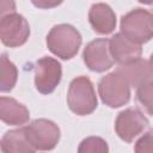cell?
I'll return each instance as SVG.
<instances>
[{"instance_id": "6", "label": "cell", "mask_w": 153, "mask_h": 153, "mask_svg": "<svg viewBox=\"0 0 153 153\" xmlns=\"http://www.w3.org/2000/svg\"><path fill=\"white\" fill-rule=\"evenodd\" d=\"M30 35V26L26 19L16 12L1 16L0 19V38L1 42L10 47L16 48L23 45Z\"/></svg>"}, {"instance_id": "15", "label": "cell", "mask_w": 153, "mask_h": 153, "mask_svg": "<svg viewBox=\"0 0 153 153\" xmlns=\"http://www.w3.org/2000/svg\"><path fill=\"white\" fill-rule=\"evenodd\" d=\"M18 72L13 62H11L4 54L0 60V90L1 92H10L17 82Z\"/></svg>"}, {"instance_id": "3", "label": "cell", "mask_w": 153, "mask_h": 153, "mask_svg": "<svg viewBox=\"0 0 153 153\" xmlns=\"http://www.w3.org/2000/svg\"><path fill=\"white\" fill-rule=\"evenodd\" d=\"M67 103L69 109L80 116L90 115L97 108V96L93 84L87 76H78L72 80L68 93Z\"/></svg>"}, {"instance_id": "19", "label": "cell", "mask_w": 153, "mask_h": 153, "mask_svg": "<svg viewBox=\"0 0 153 153\" xmlns=\"http://www.w3.org/2000/svg\"><path fill=\"white\" fill-rule=\"evenodd\" d=\"M59 4H60V2H42V1L36 2V1H33V5H35V6L44 7V8H47V7H54V6H57Z\"/></svg>"}, {"instance_id": "7", "label": "cell", "mask_w": 153, "mask_h": 153, "mask_svg": "<svg viewBox=\"0 0 153 153\" xmlns=\"http://www.w3.org/2000/svg\"><path fill=\"white\" fill-rule=\"evenodd\" d=\"M62 75L61 65L57 60L44 56L36 62L35 67V86L43 94L51 93L60 84Z\"/></svg>"}, {"instance_id": "4", "label": "cell", "mask_w": 153, "mask_h": 153, "mask_svg": "<svg viewBox=\"0 0 153 153\" xmlns=\"http://www.w3.org/2000/svg\"><path fill=\"white\" fill-rule=\"evenodd\" d=\"M98 92L103 103L110 108H120L127 104L130 98V86L117 71L100 79Z\"/></svg>"}, {"instance_id": "20", "label": "cell", "mask_w": 153, "mask_h": 153, "mask_svg": "<svg viewBox=\"0 0 153 153\" xmlns=\"http://www.w3.org/2000/svg\"><path fill=\"white\" fill-rule=\"evenodd\" d=\"M148 65H149V68H151L152 74H153V54L151 55V59H149V61H148Z\"/></svg>"}, {"instance_id": "16", "label": "cell", "mask_w": 153, "mask_h": 153, "mask_svg": "<svg viewBox=\"0 0 153 153\" xmlns=\"http://www.w3.org/2000/svg\"><path fill=\"white\" fill-rule=\"evenodd\" d=\"M78 153H109V147L102 137L90 136L80 142Z\"/></svg>"}, {"instance_id": "8", "label": "cell", "mask_w": 153, "mask_h": 153, "mask_svg": "<svg viewBox=\"0 0 153 153\" xmlns=\"http://www.w3.org/2000/svg\"><path fill=\"white\" fill-rule=\"evenodd\" d=\"M148 120L137 109H127L118 114L115 123L117 135L126 142H131L147 127Z\"/></svg>"}, {"instance_id": "2", "label": "cell", "mask_w": 153, "mask_h": 153, "mask_svg": "<svg viewBox=\"0 0 153 153\" xmlns=\"http://www.w3.org/2000/svg\"><path fill=\"white\" fill-rule=\"evenodd\" d=\"M121 33L129 41L142 44L153 38V14L145 8H135L123 16Z\"/></svg>"}, {"instance_id": "14", "label": "cell", "mask_w": 153, "mask_h": 153, "mask_svg": "<svg viewBox=\"0 0 153 153\" xmlns=\"http://www.w3.org/2000/svg\"><path fill=\"white\" fill-rule=\"evenodd\" d=\"M2 153H35V148L27 140L24 128L5 133L1 139Z\"/></svg>"}, {"instance_id": "11", "label": "cell", "mask_w": 153, "mask_h": 153, "mask_svg": "<svg viewBox=\"0 0 153 153\" xmlns=\"http://www.w3.org/2000/svg\"><path fill=\"white\" fill-rule=\"evenodd\" d=\"M116 71L126 79L129 86H133L136 88L146 82L153 81L152 80L153 74L149 68L148 61L142 59H137L131 62L120 65Z\"/></svg>"}, {"instance_id": "17", "label": "cell", "mask_w": 153, "mask_h": 153, "mask_svg": "<svg viewBox=\"0 0 153 153\" xmlns=\"http://www.w3.org/2000/svg\"><path fill=\"white\" fill-rule=\"evenodd\" d=\"M136 98L145 110L153 116V81L146 82L137 87Z\"/></svg>"}, {"instance_id": "5", "label": "cell", "mask_w": 153, "mask_h": 153, "mask_svg": "<svg viewBox=\"0 0 153 153\" xmlns=\"http://www.w3.org/2000/svg\"><path fill=\"white\" fill-rule=\"evenodd\" d=\"M25 135L32 147L38 151H50L55 148L60 140L59 127L45 118H38L24 127Z\"/></svg>"}, {"instance_id": "18", "label": "cell", "mask_w": 153, "mask_h": 153, "mask_svg": "<svg viewBox=\"0 0 153 153\" xmlns=\"http://www.w3.org/2000/svg\"><path fill=\"white\" fill-rule=\"evenodd\" d=\"M135 153H153V128L136 141Z\"/></svg>"}, {"instance_id": "9", "label": "cell", "mask_w": 153, "mask_h": 153, "mask_svg": "<svg viewBox=\"0 0 153 153\" xmlns=\"http://www.w3.org/2000/svg\"><path fill=\"white\" fill-rule=\"evenodd\" d=\"M85 65L93 72H104L112 67L114 60L110 54L109 39L97 38L90 42L82 53Z\"/></svg>"}, {"instance_id": "10", "label": "cell", "mask_w": 153, "mask_h": 153, "mask_svg": "<svg viewBox=\"0 0 153 153\" xmlns=\"http://www.w3.org/2000/svg\"><path fill=\"white\" fill-rule=\"evenodd\" d=\"M109 48L114 62H117L118 65H124L137 60L140 59L142 53L140 44L129 41L121 32L111 37V39L109 41Z\"/></svg>"}, {"instance_id": "13", "label": "cell", "mask_w": 153, "mask_h": 153, "mask_svg": "<svg viewBox=\"0 0 153 153\" xmlns=\"http://www.w3.org/2000/svg\"><path fill=\"white\" fill-rule=\"evenodd\" d=\"M0 117L1 121L11 126L25 124L30 118V112L23 104L18 103L13 98H0Z\"/></svg>"}, {"instance_id": "1", "label": "cell", "mask_w": 153, "mask_h": 153, "mask_svg": "<svg viewBox=\"0 0 153 153\" xmlns=\"http://www.w3.org/2000/svg\"><path fill=\"white\" fill-rule=\"evenodd\" d=\"M80 44V32L69 24L55 25L47 36V45L49 50L62 60L72 59L78 53Z\"/></svg>"}, {"instance_id": "12", "label": "cell", "mask_w": 153, "mask_h": 153, "mask_svg": "<svg viewBox=\"0 0 153 153\" xmlns=\"http://www.w3.org/2000/svg\"><path fill=\"white\" fill-rule=\"evenodd\" d=\"M88 20L92 29L100 35L111 33L116 26V14L106 4L99 2L91 6Z\"/></svg>"}]
</instances>
